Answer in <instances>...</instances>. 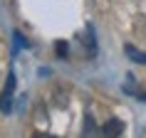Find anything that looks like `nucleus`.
I'll use <instances>...</instances> for the list:
<instances>
[{"mask_svg": "<svg viewBox=\"0 0 146 138\" xmlns=\"http://www.w3.org/2000/svg\"><path fill=\"white\" fill-rule=\"evenodd\" d=\"M13 94H15V74L10 72L8 79H5V89L0 94V111L3 114H10L13 111Z\"/></svg>", "mask_w": 146, "mask_h": 138, "instance_id": "nucleus-1", "label": "nucleus"}, {"mask_svg": "<svg viewBox=\"0 0 146 138\" xmlns=\"http://www.w3.org/2000/svg\"><path fill=\"white\" fill-rule=\"evenodd\" d=\"M121 133H124V123L116 121V118H109L102 126V136H107V138H116V136H121Z\"/></svg>", "mask_w": 146, "mask_h": 138, "instance_id": "nucleus-2", "label": "nucleus"}, {"mask_svg": "<svg viewBox=\"0 0 146 138\" xmlns=\"http://www.w3.org/2000/svg\"><path fill=\"white\" fill-rule=\"evenodd\" d=\"M84 47H87V57H94L97 54V45H94V35H92V27H87V32H84Z\"/></svg>", "mask_w": 146, "mask_h": 138, "instance_id": "nucleus-3", "label": "nucleus"}, {"mask_svg": "<svg viewBox=\"0 0 146 138\" xmlns=\"http://www.w3.org/2000/svg\"><path fill=\"white\" fill-rule=\"evenodd\" d=\"M126 54H129V59L139 62V64H146V52H141V49H136V47L126 45Z\"/></svg>", "mask_w": 146, "mask_h": 138, "instance_id": "nucleus-4", "label": "nucleus"}, {"mask_svg": "<svg viewBox=\"0 0 146 138\" xmlns=\"http://www.w3.org/2000/svg\"><path fill=\"white\" fill-rule=\"evenodd\" d=\"M54 52H57V57H62V59H67V57H69V49H67V42H62V39H60V42H54Z\"/></svg>", "mask_w": 146, "mask_h": 138, "instance_id": "nucleus-5", "label": "nucleus"}]
</instances>
